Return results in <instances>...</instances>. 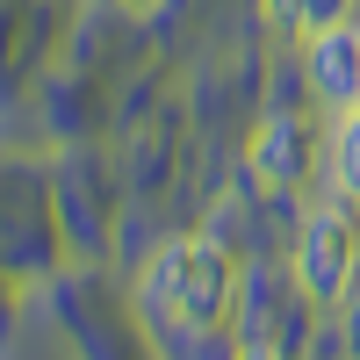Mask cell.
Returning <instances> with one entry per match:
<instances>
[{
	"instance_id": "1",
	"label": "cell",
	"mask_w": 360,
	"mask_h": 360,
	"mask_svg": "<svg viewBox=\"0 0 360 360\" xmlns=\"http://www.w3.org/2000/svg\"><path fill=\"white\" fill-rule=\"evenodd\" d=\"M152 303L180 332H224L238 310V259L209 238H180L152 259Z\"/></svg>"
},
{
	"instance_id": "2",
	"label": "cell",
	"mask_w": 360,
	"mask_h": 360,
	"mask_svg": "<svg viewBox=\"0 0 360 360\" xmlns=\"http://www.w3.org/2000/svg\"><path fill=\"white\" fill-rule=\"evenodd\" d=\"M295 274H303L310 303H339L360 274V217L339 202H324L317 217L303 224V252H295Z\"/></svg>"
},
{
	"instance_id": "3",
	"label": "cell",
	"mask_w": 360,
	"mask_h": 360,
	"mask_svg": "<svg viewBox=\"0 0 360 360\" xmlns=\"http://www.w3.org/2000/svg\"><path fill=\"white\" fill-rule=\"evenodd\" d=\"M310 86L324 101H360V29L324 22L310 37Z\"/></svg>"
},
{
	"instance_id": "4",
	"label": "cell",
	"mask_w": 360,
	"mask_h": 360,
	"mask_svg": "<svg viewBox=\"0 0 360 360\" xmlns=\"http://www.w3.org/2000/svg\"><path fill=\"white\" fill-rule=\"evenodd\" d=\"M259 173L266 180H295V173H303V130H295L288 115L259 130Z\"/></svg>"
},
{
	"instance_id": "5",
	"label": "cell",
	"mask_w": 360,
	"mask_h": 360,
	"mask_svg": "<svg viewBox=\"0 0 360 360\" xmlns=\"http://www.w3.org/2000/svg\"><path fill=\"white\" fill-rule=\"evenodd\" d=\"M332 159H339V180H346V188L360 195V108H353L346 123H339V144H332Z\"/></svg>"
},
{
	"instance_id": "6",
	"label": "cell",
	"mask_w": 360,
	"mask_h": 360,
	"mask_svg": "<svg viewBox=\"0 0 360 360\" xmlns=\"http://www.w3.org/2000/svg\"><path fill=\"white\" fill-rule=\"evenodd\" d=\"M339 8H346V0H310V8H303V29H324V22H339Z\"/></svg>"
},
{
	"instance_id": "7",
	"label": "cell",
	"mask_w": 360,
	"mask_h": 360,
	"mask_svg": "<svg viewBox=\"0 0 360 360\" xmlns=\"http://www.w3.org/2000/svg\"><path fill=\"white\" fill-rule=\"evenodd\" d=\"M266 8H274L281 29H303V8H310V0H266Z\"/></svg>"
},
{
	"instance_id": "8",
	"label": "cell",
	"mask_w": 360,
	"mask_h": 360,
	"mask_svg": "<svg viewBox=\"0 0 360 360\" xmlns=\"http://www.w3.org/2000/svg\"><path fill=\"white\" fill-rule=\"evenodd\" d=\"M353 108H360V101H353Z\"/></svg>"
}]
</instances>
